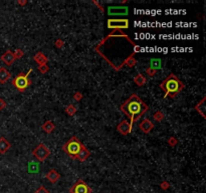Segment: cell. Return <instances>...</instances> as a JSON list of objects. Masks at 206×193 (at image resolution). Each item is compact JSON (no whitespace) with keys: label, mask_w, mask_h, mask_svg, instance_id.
Wrapping results in <instances>:
<instances>
[{"label":"cell","mask_w":206,"mask_h":193,"mask_svg":"<svg viewBox=\"0 0 206 193\" xmlns=\"http://www.w3.org/2000/svg\"><path fill=\"white\" fill-rule=\"evenodd\" d=\"M120 110L130 119V124L133 126L134 123H136L143 115H145V113L149 110V107L139 98L138 95L133 94L125 103L121 105Z\"/></svg>","instance_id":"6da1fadb"},{"label":"cell","mask_w":206,"mask_h":193,"mask_svg":"<svg viewBox=\"0 0 206 193\" xmlns=\"http://www.w3.org/2000/svg\"><path fill=\"white\" fill-rule=\"evenodd\" d=\"M160 88L164 92V99H166L167 96H170V98L173 99L182 92L183 89L185 88V85L183 84L182 81H180L177 78V76H175L174 73H170L161 82Z\"/></svg>","instance_id":"7a4b0ae2"},{"label":"cell","mask_w":206,"mask_h":193,"mask_svg":"<svg viewBox=\"0 0 206 193\" xmlns=\"http://www.w3.org/2000/svg\"><path fill=\"white\" fill-rule=\"evenodd\" d=\"M84 146V144L79 141L76 137H71L65 144L62 146V150L64 151V153L67 156H70V158L76 159V155L79 152V150L82 149V147Z\"/></svg>","instance_id":"3957f363"},{"label":"cell","mask_w":206,"mask_h":193,"mask_svg":"<svg viewBox=\"0 0 206 193\" xmlns=\"http://www.w3.org/2000/svg\"><path fill=\"white\" fill-rule=\"evenodd\" d=\"M31 71H32V68H30L26 73H18L17 76H15V79L12 81V85H14L20 93H23L24 91L31 85V82H30V79H28V76Z\"/></svg>","instance_id":"277c9868"},{"label":"cell","mask_w":206,"mask_h":193,"mask_svg":"<svg viewBox=\"0 0 206 193\" xmlns=\"http://www.w3.org/2000/svg\"><path fill=\"white\" fill-rule=\"evenodd\" d=\"M32 155H33L39 162H43V161H45V159L48 158L49 155H50V151H49V149L46 147L44 144L40 143V144L32 151Z\"/></svg>","instance_id":"5b68a950"},{"label":"cell","mask_w":206,"mask_h":193,"mask_svg":"<svg viewBox=\"0 0 206 193\" xmlns=\"http://www.w3.org/2000/svg\"><path fill=\"white\" fill-rule=\"evenodd\" d=\"M70 193H92V189L84 180L79 179L73 185L70 190Z\"/></svg>","instance_id":"8992f818"},{"label":"cell","mask_w":206,"mask_h":193,"mask_svg":"<svg viewBox=\"0 0 206 193\" xmlns=\"http://www.w3.org/2000/svg\"><path fill=\"white\" fill-rule=\"evenodd\" d=\"M108 27L111 29H123L129 28V20L128 19H108Z\"/></svg>","instance_id":"52a82bcc"},{"label":"cell","mask_w":206,"mask_h":193,"mask_svg":"<svg viewBox=\"0 0 206 193\" xmlns=\"http://www.w3.org/2000/svg\"><path fill=\"white\" fill-rule=\"evenodd\" d=\"M129 8L126 6H110L108 7L109 15H127Z\"/></svg>","instance_id":"ba28073f"},{"label":"cell","mask_w":206,"mask_h":193,"mask_svg":"<svg viewBox=\"0 0 206 193\" xmlns=\"http://www.w3.org/2000/svg\"><path fill=\"white\" fill-rule=\"evenodd\" d=\"M132 129H133V126L126 120L122 121V122L117 126V131L119 132L121 135H123V136H126V135L130 134L132 132Z\"/></svg>","instance_id":"9c48e42d"},{"label":"cell","mask_w":206,"mask_h":193,"mask_svg":"<svg viewBox=\"0 0 206 193\" xmlns=\"http://www.w3.org/2000/svg\"><path fill=\"white\" fill-rule=\"evenodd\" d=\"M139 128H140V130L143 132V133L148 134V133H150V132L153 130L154 124L151 122L149 119L145 118V119H143L141 121V123L139 124Z\"/></svg>","instance_id":"30bf717a"},{"label":"cell","mask_w":206,"mask_h":193,"mask_svg":"<svg viewBox=\"0 0 206 193\" xmlns=\"http://www.w3.org/2000/svg\"><path fill=\"white\" fill-rule=\"evenodd\" d=\"M90 156V151L84 145L81 150H79V152L78 153L76 159H78V161L79 162H84V161H86Z\"/></svg>","instance_id":"8fae6325"},{"label":"cell","mask_w":206,"mask_h":193,"mask_svg":"<svg viewBox=\"0 0 206 193\" xmlns=\"http://www.w3.org/2000/svg\"><path fill=\"white\" fill-rule=\"evenodd\" d=\"M1 60H2V62H3L6 65H8V67H10V65H11L12 63L15 62L14 56H13V52L10 51V50L5 51L4 53L2 54Z\"/></svg>","instance_id":"7c38bea8"},{"label":"cell","mask_w":206,"mask_h":193,"mask_svg":"<svg viewBox=\"0 0 206 193\" xmlns=\"http://www.w3.org/2000/svg\"><path fill=\"white\" fill-rule=\"evenodd\" d=\"M59 178H60L59 173L54 169H50L47 172V174H46V179L53 184L56 183V182L59 180Z\"/></svg>","instance_id":"4fadbf2b"},{"label":"cell","mask_w":206,"mask_h":193,"mask_svg":"<svg viewBox=\"0 0 206 193\" xmlns=\"http://www.w3.org/2000/svg\"><path fill=\"white\" fill-rule=\"evenodd\" d=\"M205 101H206V96L202 99L201 101L199 102L198 104L195 106V111H197L199 113L200 115L203 117V119H206V115H205V112H206V105H205Z\"/></svg>","instance_id":"5bb4252c"},{"label":"cell","mask_w":206,"mask_h":193,"mask_svg":"<svg viewBox=\"0 0 206 193\" xmlns=\"http://www.w3.org/2000/svg\"><path fill=\"white\" fill-rule=\"evenodd\" d=\"M33 59H34V62L38 63L39 65H47V62H48V59H47V56H45L43 52H37L36 54L33 56Z\"/></svg>","instance_id":"9a60e30c"},{"label":"cell","mask_w":206,"mask_h":193,"mask_svg":"<svg viewBox=\"0 0 206 193\" xmlns=\"http://www.w3.org/2000/svg\"><path fill=\"white\" fill-rule=\"evenodd\" d=\"M10 147H11V144L4 137L0 138V154H2V155L5 154L10 149Z\"/></svg>","instance_id":"2e32d148"},{"label":"cell","mask_w":206,"mask_h":193,"mask_svg":"<svg viewBox=\"0 0 206 193\" xmlns=\"http://www.w3.org/2000/svg\"><path fill=\"white\" fill-rule=\"evenodd\" d=\"M11 76L9 71L5 68H0V84H5Z\"/></svg>","instance_id":"e0dca14e"},{"label":"cell","mask_w":206,"mask_h":193,"mask_svg":"<svg viewBox=\"0 0 206 193\" xmlns=\"http://www.w3.org/2000/svg\"><path fill=\"white\" fill-rule=\"evenodd\" d=\"M41 129H42V131L45 132L46 134H50V133H53L54 131V129H56V125H54L51 121H46V122L42 125V127H41Z\"/></svg>","instance_id":"ac0fdd59"},{"label":"cell","mask_w":206,"mask_h":193,"mask_svg":"<svg viewBox=\"0 0 206 193\" xmlns=\"http://www.w3.org/2000/svg\"><path fill=\"white\" fill-rule=\"evenodd\" d=\"M134 82H135L137 85H139V87H142V85H144L147 82V79L144 74L138 73L135 78H134Z\"/></svg>","instance_id":"d6986e66"},{"label":"cell","mask_w":206,"mask_h":193,"mask_svg":"<svg viewBox=\"0 0 206 193\" xmlns=\"http://www.w3.org/2000/svg\"><path fill=\"white\" fill-rule=\"evenodd\" d=\"M150 68L154 70H161L162 68V62L160 59H150Z\"/></svg>","instance_id":"ffe728a7"},{"label":"cell","mask_w":206,"mask_h":193,"mask_svg":"<svg viewBox=\"0 0 206 193\" xmlns=\"http://www.w3.org/2000/svg\"><path fill=\"white\" fill-rule=\"evenodd\" d=\"M124 63H126V65H128L129 68H134L136 65L137 63V60L134 57V54H132L128 57V59H126V60L124 62Z\"/></svg>","instance_id":"44dd1931"},{"label":"cell","mask_w":206,"mask_h":193,"mask_svg":"<svg viewBox=\"0 0 206 193\" xmlns=\"http://www.w3.org/2000/svg\"><path fill=\"white\" fill-rule=\"evenodd\" d=\"M65 113H67L70 117H71V116H73L76 113V108L75 106H73V105H68L67 108H65Z\"/></svg>","instance_id":"7402d4cb"},{"label":"cell","mask_w":206,"mask_h":193,"mask_svg":"<svg viewBox=\"0 0 206 193\" xmlns=\"http://www.w3.org/2000/svg\"><path fill=\"white\" fill-rule=\"evenodd\" d=\"M153 118H154V120L157 121V122H161V121L164 120V114L162 113V111H157L156 113H154Z\"/></svg>","instance_id":"603a6c76"},{"label":"cell","mask_w":206,"mask_h":193,"mask_svg":"<svg viewBox=\"0 0 206 193\" xmlns=\"http://www.w3.org/2000/svg\"><path fill=\"white\" fill-rule=\"evenodd\" d=\"M167 143H168L170 147H174V146H176L178 144V140L175 137H169L168 140H167Z\"/></svg>","instance_id":"cb8c5ba5"},{"label":"cell","mask_w":206,"mask_h":193,"mask_svg":"<svg viewBox=\"0 0 206 193\" xmlns=\"http://www.w3.org/2000/svg\"><path fill=\"white\" fill-rule=\"evenodd\" d=\"M13 56H14V59H21L23 56H24V52L23 50H21V49H16L15 52L13 53Z\"/></svg>","instance_id":"d4e9b609"},{"label":"cell","mask_w":206,"mask_h":193,"mask_svg":"<svg viewBox=\"0 0 206 193\" xmlns=\"http://www.w3.org/2000/svg\"><path fill=\"white\" fill-rule=\"evenodd\" d=\"M38 71H39L42 74H44L46 73H48L49 68H48L47 65H39V67H38Z\"/></svg>","instance_id":"484cf974"},{"label":"cell","mask_w":206,"mask_h":193,"mask_svg":"<svg viewBox=\"0 0 206 193\" xmlns=\"http://www.w3.org/2000/svg\"><path fill=\"white\" fill-rule=\"evenodd\" d=\"M54 46L57 48H62L64 46V40H62V39H56V41H54Z\"/></svg>","instance_id":"4316f807"},{"label":"cell","mask_w":206,"mask_h":193,"mask_svg":"<svg viewBox=\"0 0 206 193\" xmlns=\"http://www.w3.org/2000/svg\"><path fill=\"white\" fill-rule=\"evenodd\" d=\"M156 73H157V71L154 70V68H148L146 70V74L149 76H154Z\"/></svg>","instance_id":"83f0119b"},{"label":"cell","mask_w":206,"mask_h":193,"mask_svg":"<svg viewBox=\"0 0 206 193\" xmlns=\"http://www.w3.org/2000/svg\"><path fill=\"white\" fill-rule=\"evenodd\" d=\"M34 193H50V192H49L44 186H40L39 188H38Z\"/></svg>","instance_id":"f1b7e54d"},{"label":"cell","mask_w":206,"mask_h":193,"mask_svg":"<svg viewBox=\"0 0 206 193\" xmlns=\"http://www.w3.org/2000/svg\"><path fill=\"white\" fill-rule=\"evenodd\" d=\"M73 99L76 101V102H79L82 99V94L81 92H78V93H76L75 95H73Z\"/></svg>","instance_id":"f546056e"},{"label":"cell","mask_w":206,"mask_h":193,"mask_svg":"<svg viewBox=\"0 0 206 193\" xmlns=\"http://www.w3.org/2000/svg\"><path fill=\"white\" fill-rule=\"evenodd\" d=\"M160 187L163 190H166V189H168L169 187H170V184H169V182H167V181H163L162 183L160 184Z\"/></svg>","instance_id":"4dcf8cb0"},{"label":"cell","mask_w":206,"mask_h":193,"mask_svg":"<svg viewBox=\"0 0 206 193\" xmlns=\"http://www.w3.org/2000/svg\"><path fill=\"white\" fill-rule=\"evenodd\" d=\"M5 107H6V103H5V101L3 99H0V111H2L3 109H5Z\"/></svg>","instance_id":"1f68e13d"},{"label":"cell","mask_w":206,"mask_h":193,"mask_svg":"<svg viewBox=\"0 0 206 193\" xmlns=\"http://www.w3.org/2000/svg\"><path fill=\"white\" fill-rule=\"evenodd\" d=\"M93 2H94V4H96V5H97V6L99 7V9L102 10V11H104V8H103V6H102V5H101L100 3H99V2H97V1H93Z\"/></svg>","instance_id":"d6a6232c"},{"label":"cell","mask_w":206,"mask_h":193,"mask_svg":"<svg viewBox=\"0 0 206 193\" xmlns=\"http://www.w3.org/2000/svg\"><path fill=\"white\" fill-rule=\"evenodd\" d=\"M27 1H25V0H19L18 1V4L21 5V6H24V5H26Z\"/></svg>","instance_id":"836d02e7"}]
</instances>
